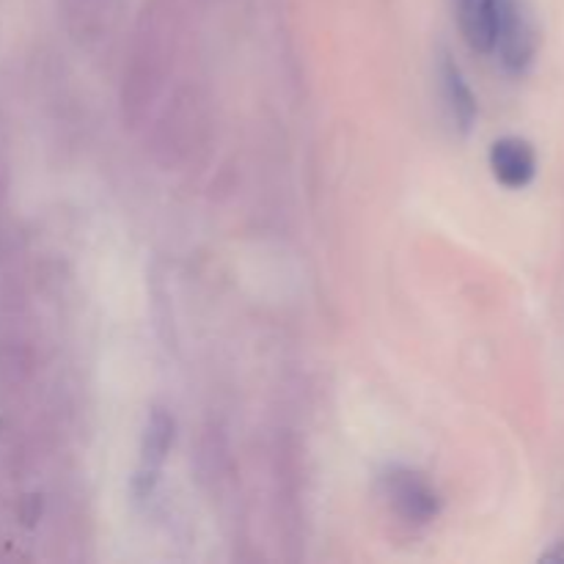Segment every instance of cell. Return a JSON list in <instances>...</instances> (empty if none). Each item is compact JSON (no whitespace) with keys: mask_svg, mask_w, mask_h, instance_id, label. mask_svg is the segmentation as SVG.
<instances>
[{"mask_svg":"<svg viewBox=\"0 0 564 564\" xmlns=\"http://www.w3.org/2000/svg\"><path fill=\"white\" fill-rule=\"evenodd\" d=\"M438 77H441V91H444V102L446 108H449L452 121L457 124V130L468 132L474 127V119H477V99H474V91L468 88L460 66L452 61L449 53H444V58H441Z\"/></svg>","mask_w":564,"mask_h":564,"instance_id":"4","label":"cell"},{"mask_svg":"<svg viewBox=\"0 0 564 564\" xmlns=\"http://www.w3.org/2000/svg\"><path fill=\"white\" fill-rule=\"evenodd\" d=\"M391 507L411 523H430L438 516V494L411 468H391L383 477Z\"/></svg>","mask_w":564,"mask_h":564,"instance_id":"1","label":"cell"},{"mask_svg":"<svg viewBox=\"0 0 564 564\" xmlns=\"http://www.w3.org/2000/svg\"><path fill=\"white\" fill-rule=\"evenodd\" d=\"M490 169L496 180L505 187H527L538 174V158H534L532 143L523 138H501L490 149Z\"/></svg>","mask_w":564,"mask_h":564,"instance_id":"3","label":"cell"},{"mask_svg":"<svg viewBox=\"0 0 564 564\" xmlns=\"http://www.w3.org/2000/svg\"><path fill=\"white\" fill-rule=\"evenodd\" d=\"M171 441H174V422H171L169 413L154 411L147 424V435H143L141 474H138V479H141L149 490H152V482L158 479L160 466H163L165 455H169Z\"/></svg>","mask_w":564,"mask_h":564,"instance_id":"5","label":"cell"},{"mask_svg":"<svg viewBox=\"0 0 564 564\" xmlns=\"http://www.w3.org/2000/svg\"><path fill=\"white\" fill-rule=\"evenodd\" d=\"M512 3L516 0H457V17L466 42L479 53L496 50L501 17Z\"/></svg>","mask_w":564,"mask_h":564,"instance_id":"2","label":"cell"}]
</instances>
